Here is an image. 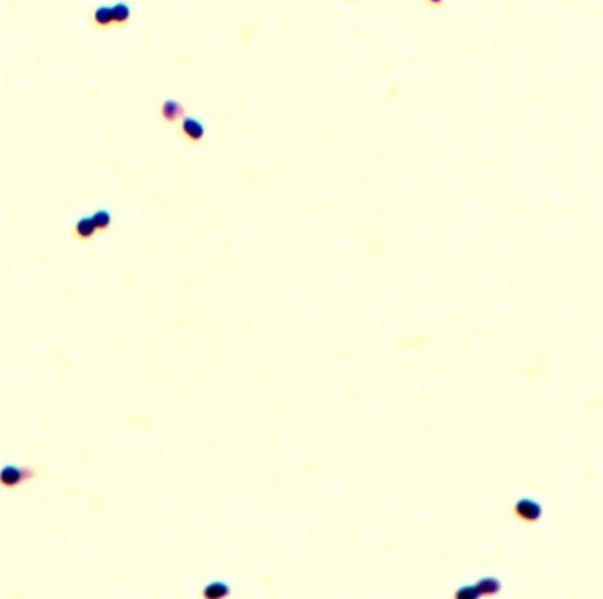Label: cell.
Returning a JSON list of instances; mask_svg holds the SVG:
<instances>
[{"label": "cell", "mask_w": 603, "mask_h": 599, "mask_svg": "<svg viewBox=\"0 0 603 599\" xmlns=\"http://www.w3.org/2000/svg\"><path fill=\"white\" fill-rule=\"evenodd\" d=\"M37 476V470L32 466L6 464L0 468V488L13 490L31 482Z\"/></svg>", "instance_id": "obj_2"}, {"label": "cell", "mask_w": 603, "mask_h": 599, "mask_svg": "<svg viewBox=\"0 0 603 599\" xmlns=\"http://www.w3.org/2000/svg\"><path fill=\"white\" fill-rule=\"evenodd\" d=\"M180 133L184 138L190 140L191 143H197L199 140H202L203 137L205 135V129L198 120L187 117L183 120Z\"/></svg>", "instance_id": "obj_7"}, {"label": "cell", "mask_w": 603, "mask_h": 599, "mask_svg": "<svg viewBox=\"0 0 603 599\" xmlns=\"http://www.w3.org/2000/svg\"><path fill=\"white\" fill-rule=\"evenodd\" d=\"M514 513L517 520L524 523H535L541 518L542 506L532 498H522L514 506Z\"/></svg>", "instance_id": "obj_4"}, {"label": "cell", "mask_w": 603, "mask_h": 599, "mask_svg": "<svg viewBox=\"0 0 603 599\" xmlns=\"http://www.w3.org/2000/svg\"><path fill=\"white\" fill-rule=\"evenodd\" d=\"M501 583L495 578H483L480 580L476 587H461L456 592V598L458 599H476L482 596L497 595L500 591Z\"/></svg>", "instance_id": "obj_3"}, {"label": "cell", "mask_w": 603, "mask_h": 599, "mask_svg": "<svg viewBox=\"0 0 603 599\" xmlns=\"http://www.w3.org/2000/svg\"><path fill=\"white\" fill-rule=\"evenodd\" d=\"M92 220L95 222V229L98 231V234L105 232L109 230L112 224V215L107 210H97L95 213L91 216Z\"/></svg>", "instance_id": "obj_8"}, {"label": "cell", "mask_w": 603, "mask_h": 599, "mask_svg": "<svg viewBox=\"0 0 603 599\" xmlns=\"http://www.w3.org/2000/svg\"><path fill=\"white\" fill-rule=\"evenodd\" d=\"M97 234H98V231L95 229V222L92 220L91 216L80 217L75 220L73 227H72V234L77 242H91Z\"/></svg>", "instance_id": "obj_6"}, {"label": "cell", "mask_w": 603, "mask_h": 599, "mask_svg": "<svg viewBox=\"0 0 603 599\" xmlns=\"http://www.w3.org/2000/svg\"><path fill=\"white\" fill-rule=\"evenodd\" d=\"M184 115H185V108L183 106L180 102L174 98L164 100L159 108V118L167 126L177 123Z\"/></svg>", "instance_id": "obj_5"}, {"label": "cell", "mask_w": 603, "mask_h": 599, "mask_svg": "<svg viewBox=\"0 0 603 599\" xmlns=\"http://www.w3.org/2000/svg\"><path fill=\"white\" fill-rule=\"evenodd\" d=\"M91 20L93 28L102 31L127 28L132 20L131 8L125 1H120L112 8L102 6L95 10Z\"/></svg>", "instance_id": "obj_1"}]
</instances>
